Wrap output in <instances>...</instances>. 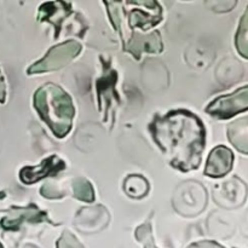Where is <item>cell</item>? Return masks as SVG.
<instances>
[{
    "instance_id": "cell-14",
    "label": "cell",
    "mask_w": 248,
    "mask_h": 248,
    "mask_svg": "<svg viewBox=\"0 0 248 248\" xmlns=\"http://www.w3.org/2000/svg\"><path fill=\"white\" fill-rule=\"evenodd\" d=\"M124 191L131 199H140L145 198L150 190L149 182L140 174H128L124 179Z\"/></svg>"
},
{
    "instance_id": "cell-5",
    "label": "cell",
    "mask_w": 248,
    "mask_h": 248,
    "mask_svg": "<svg viewBox=\"0 0 248 248\" xmlns=\"http://www.w3.org/2000/svg\"><path fill=\"white\" fill-rule=\"evenodd\" d=\"M82 50V46L77 40H67L52 46L40 61L31 64L27 69V74H43L62 69L69 64Z\"/></svg>"
},
{
    "instance_id": "cell-16",
    "label": "cell",
    "mask_w": 248,
    "mask_h": 248,
    "mask_svg": "<svg viewBox=\"0 0 248 248\" xmlns=\"http://www.w3.org/2000/svg\"><path fill=\"white\" fill-rule=\"evenodd\" d=\"M235 46L239 55L248 60V6L240 19L239 28L235 35Z\"/></svg>"
},
{
    "instance_id": "cell-10",
    "label": "cell",
    "mask_w": 248,
    "mask_h": 248,
    "mask_svg": "<svg viewBox=\"0 0 248 248\" xmlns=\"http://www.w3.org/2000/svg\"><path fill=\"white\" fill-rule=\"evenodd\" d=\"M234 166V153L225 145H217L211 150L205 166V176L222 178L230 173Z\"/></svg>"
},
{
    "instance_id": "cell-17",
    "label": "cell",
    "mask_w": 248,
    "mask_h": 248,
    "mask_svg": "<svg viewBox=\"0 0 248 248\" xmlns=\"http://www.w3.org/2000/svg\"><path fill=\"white\" fill-rule=\"evenodd\" d=\"M135 236L140 244H142L143 248H159L155 244L154 235H153L152 223L147 222L144 224H140L136 229Z\"/></svg>"
},
{
    "instance_id": "cell-21",
    "label": "cell",
    "mask_w": 248,
    "mask_h": 248,
    "mask_svg": "<svg viewBox=\"0 0 248 248\" xmlns=\"http://www.w3.org/2000/svg\"><path fill=\"white\" fill-rule=\"evenodd\" d=\"M0 248H4V246H2V245H1V244H0Z\"/></svg>"
},
{
    "instance_id": "cell-15",
    "label": "cell",
    "mask_w": 248,
    "mask_h": 248,
    "mask_svg": "<svg viewBox=\"0 0 248 248\" xmlns=\"http://www.w3.org/2000/svg\"><path fill=\"white\" fill-rule=\"evenodd\" d=\"M72 191L73 196L77 200L82 201L86 203H93L96 200L94 196V189L91 182L84 177H78L72 181Z\"/></svg>"
},
{
    "instance_id": "cell-20",
    "label": "cell",
    "mask_w": 248,
    "mask_h": 248,
    "mask_svg": "<svg viewBox=\"0 0 248 248\" xmlns=\"http://www.w3.org/2000/svg\"><path fill=\"white\" fill-rule=\"evenodd\" d=\"M5 101H6V84L0 69V103H5Z\"/></svg>"
},
{
    "instance_id": "cell-12",
    "label": "cell",
    "mask_w": 248,
    "mask_h": 248,
    "mask_svg": "<svg viewBox=\"0 0 248 248\" xmlns=\"http://www.w3.org/2000/svg\"><path fill=\"white\" fill-rule=\"evenodd\" d=\"M245 183L240 181L239 178L234 177L230 181L224 182L222 186H216L213 189V199H215L216 203L222 207L225 208H235L239 207L244 202V199L240 196L234 195V191L240 190L241 188H245Z\"/></svg>"
},
{
    "instance_id": "cell-6",
    "label": "cell",
    "mask_w": 248,
    "mask_h": 248,
    "mask_svg": "<svg viewBox=\"0 0 248 248\" xmlns=\"http://www.w3.org/2000/svg\"><path fill=\"white\" fill-rule=\"evenodd\" d=\"M248 110V85L232 93L219 96L208 103L205 111L218 120H228Z\"/></svg>"
},
{
    "instance_id": "cell-4",
    "label": "cell",
    "mask_w": 248,
    "mask_h": 248,
    "mask_svg": "<svg viewBox=\"0 0 248 248\" xmlns=\"http://www.w3.org/2000/svg\"><path fill=\"white\" fill-rule=\"evenodd\" d=\"M102 74L96 81V97L98 109L103 116V123L109 124L110 130L115 121L116 109L120 106V96L116 92L118 72L111 65V61L101 56Z\"/></svg>"
},
{
    "instance_id": "cell-7",
    "label": "cell",
    "mask_w": 248,
    "mask_h": 248,
    "mask_svg": "<svg viewBox=\"0 0 248 248\" xmlns=\"http://www.w3.org/2000/svg\"><path fill=\"white\" fill-rule=\"evenodd\" d=\"M78 12L73 9L72 2L68 1H48L44 2L40 5L38 11V21L39 22H47L52 24L55 28V35L53 38L58 39L61 33L64 29L65 23H67L68 29H72V24L68 23L70 18H74Z\"/></svg>"
},
{
    "instance_id": "cell-13",
    "label": "cell",
    "mask_w": 248,
    "mask_h": 248,
    "mask_svg": "<svg viewBox=\"0 0 248 248\" xmlns=\"http://www.w3.org/2000/svg\"><path fill=\"white\" fill-rule=\"evenodd\" d=\"M228 140L237 152L248 155V116L232 121L227 130Z\"/></svg>"
},
{
    "instance_id": "cell-8",
    "label": "cell",
    "mask_w": 248,
    "mask_h": 248,
    "mask_svg": "<svg viewBox=\"0 0 248 248\" xmlns=\"http://www.w3.org/2000/svg\"><path fill=\"white\" fill-rule=\"evenodd\" d=\"M65 169L67 164L64 160L53 154L36 166H24L19 171V181L26 186H31L44 178L57 176Z\"/></svg>"
},
{
    "instance_id": "cell-2",
    "label": "cell",
    "mask_w": 248,
    "mask_h": 248,
    "mask_svg": "<svg viewBox=\"0 0 248 248\" xmlns=\"http://www.w3.org/2000/svg\"><path fill=\"white\" fill-rule=\"evenodd\" d=\"M114 29L123 43V51L140 60L144 52L164 51L160 31L155 27L164 19L161 5L157 1H103Z\"/></svg>"
},
{
    "instance_id": "cell-3",
    "label": "cell",
    "mask_w": 248,
    "mask_h": 248,
    "mask_svg": "<svg viewBox=\"0 0 248 248\" xmlns=\"http://www.w3.org/2000/svg\"><path fill=\"white\" fill-rule=\"evenodd\" d=\"M33 104L38 115L55 137L64 138L69 135L75 116V107L70 94L60 85L47 82L39 87L34 93Z\"/></svg>"
},
{
    "instance_id": "cell-19",
    "label": "cell",
    "mask_w": 248,
    "mask_h": 248,
    "mask_svg": "<svg viewBox=\"0 0 248 248\" xmlns=\"http://www.w3.org/2000/svg\"><path fill=\"white\" fill-rule=\"evenodd\" d=\"M186 248H224V247L216 241H199V242H194V244H191L190 246Z\"/></svg>"
},
{
    "instance_id": "cell-9",
    "label": "cell",
    "mask_w": 248,
    "mask_h": 248,
    "mask_svg": "<svg viewBox=\"0 0 248 248\" xmlns=\"http://www.w3.org/2000/svg\"><path fill=\"white\" fill-rule=\"evenodd\" d=\"M52 222L48 219L47 212L45 211H41L40 208L36 207L34 203H31L27 207H14L7 212V215L5 216L1 219L0 224H1L2 229L9 230V232H16L19 229L23 223H34V224H38V223Z\"/></svg>"
},
{
    "instance_id": "cell-11",
    "label": "cell",
    "mask_w": 248,
    "mask_h": 248,
    "mask_svg": "<svg viewBox=\"0 0 248 248\" xmlns=\"http://www.w3.org/2000/svg\"><path fill=\"white\" fill-rule=\"evenodd\" d=\"M75 228L82 232H94L104 229L108 225L109 213L103 206L84 207L78 212L74 220Z\"/></svg>"
},
{
    "instance_id": "cell-18",
    "label": "cell",
    "mask_w": 248,
    "mask_h": 248,
    "mask_svg": "<svg viewBox=\"0 0 248 248\" xmlns=\"http://www.w3.org/2000/svg\"><path fill=\"white\" fill-rule=\"evenodd\" d=\"M56 248H85L73 232L64 230L56 242Z\"/></svg>"
},
{
    "instance_id": "cell-1",
    "label": "cell",
    "mask_w": 248,
    "mask_h": 248,
    "mask_svg": "<svg viewBox=\"0 0 248 248\" xmlns=\"http://www.w3.org/2000/svg\"><path fill=\"white\" fill-rule=\"evenodd\" d=\"M153 140L174 170L195 171L200 167L206 148V128L193 111L174 109L156 115L149 124Z\"/></svg>"
}]
</instances>
